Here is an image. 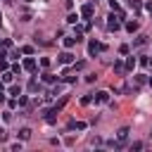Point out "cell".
I'll return each mask as SVG.
<instances>
[{"label": "cell", "instance_id": "cell-1", "mask_svg": "<svg viewBox=\"0 0 152 152\" xmlns=\"http://www.w3.org/2000/svg\"><path fill=\"white\" fill-rule=\"evenodd\" d=\"M107 28H109V31H119V28H121V17L112 12V14L107 17Z\"/></svg>", "mask_w": 152, "mask_h": 152}, {"label": "cell", "instance_id": "cell-2", "mask_svg": "<svg viewBox=\"0 0 152 152\" xmlns=\"http://www.w3.org/2000/svg\"><path fill=\"white\" fill-rule=\"evenodd\" d=\"M102 50H104V45H102V43H97V40H90V43H88V55H90V57L100 55Z\"/></svg>", "mask_w": 152, "mask_h": 152}, {"label": "cell", "instance_id": "cell-3", "mask_svg": "<svg viewBox=\"0 0 152 152\" xmlns=\"http://www.w3.org/2000/svg\"><path fill=\"white\" fill-rule=\"evenodd\" d=\"M93 100H95L97 104H104V102H109V93H107V90H97V93L93 95Z\"/></svg>", "mask_w": 152, "mask_h": 152}, {"label": "cell", "instance_id": "cell-4", "mask_svg": "<svg viewBox=\"0 0 152 152\" xmlns=\"http://www.w3.org/2000/svg\"><path fill=\"white\" fill-rule=\"evenodd\" d=\"M57 62H59V64H71V62H74V55H71L69 50H64V52H59Z\"/></svg>", "mask_w": 152, "mask_h": 152}, {"label": "cell", "instance_id": "cell-5", "mask_svg": "<svg viewBox=\"0 0 152 152\" xmlns=\"http://www.w3.org/2000/svg\"><path fill=\"white\" fill-rule=\"evenodd\" d=\"M128 133H131V131H128V126H124V128H119V131H116V140L126 145V140H128Z\"/></svg>", "mask_w": 152, "mask_h": 152}, {"label": "cell", "instance_id": "cell-6", "mask_svg": "<svg viewBox=\"0 0 152 152\" xmlns=\"http://www.w3.org/2000/svg\"><path fill=\"white\" fill-rule=\"evenodd\" d=\"M93 12H95V10H93V5H90V2H86V5L81 7V17H86V19H90V17H93Z\"/></svg>", "mask_w": 152, "mask_h": 152}, {"label": "cell", "instance_id": "cell-7", "mask_svg": "<svg viewBox=\"0 0 152 152\" xmlns=\"http://www.w3.org/2000/svg\"><path fill=\"white\" fill-rule=\"evenodd\" d=\"M21 66H24V69H26V71H36V59H33V57H26V59H24V64H21Z\"/></svg>", "mask_w": 152, "mask_h": 152}, {"label": "cell", "instance_id": "cell-8", "mask_svg": "<svg viewBox=\"0 0 152 152\" xmlns=\"http://www.w3.org/2000/svg\"><path fill=\"white\" fill-rule=\"evenodd\" d=\"M69 131H83L86 128V124L83 121H69V126H66Z\"/></svg>", "mask_w": 152, "mask_h": 152}, {"label": "cell", "instance_id": "cell-9", "mask_svg": "<svg viewBox=\"0 0 152 152\" xmlns=\"http://www.w3.org/2000/svg\"><path fill=\"white\" fill-rule=\"evenodd\" d=\"M145 43H147V36H145V33H140V36L133 40V48H142Z\"/></svg>", "mask_w": 152, "mask_h": 152}, {"label": "cell", "instance_id": "cell-10", "mask_svg": "<svg viewBox=\"0 0 152 152\" xmlns=\"http://www.w3.org/2000/svg\"><path fill=\"white\" fill-rule=\"evenodd\" d=\"M76 43H78V40H76V36H66V38H64V48H66V50H71Z\"/></svg>", "mask_w": 152, "mask_h": 152}, {"label": "cell", "instance_id": "cell-11", "mask_svg": "<svg viewBox=\"0 0 152 152\" xmlns=\"http://www.w3.org/2000/svg\"><path fill=\"white\" fill-rule=\"evenodd\" d=\"M114 74L124 76V74H126V64H124V62H114Z\"/></svg>", "mask_w": 152, "mask_h": 152}, {"label": "cell", "instance_id": "cell-12", "mask_svg": "<svg viewBox=\"0 0 152 152\" xmlns=\"http://www.w3.org/2000/svg\"><path fill=\"white\" fill-rule=\"evenodd\" d=\"M38 90H40V83H38L36 78H31V81H28V93H33V95H36Z\"/></svg>", "mask_w": 152, "mask_h": 152}, {"label": "cell", "instance_id": "cell-13", "mask_svg": "<svg viewBox=\"0 0 152 152\" xmlns=\"http://www.w3.org/2000/svg\"><path fill=\"white\" fill-rule=\"evenodd\" d=\"M7 95H12V97H19V95H21V88L14 83V86H10V88H7Z\"/></svg>", "mask_w": 152, "mask_h": 152}, {"label": "cell", "instance_id": "cell-14", "mask_svg": "<svg viewBox=\"0 0 152 152\" xmlns=\"http://www.w3.org/2000/svg\"><path fill=\"white\" fill-rule=\"evenodd\" d=\"M126 31H128V33H135V31H138V21H135V19H133V21H126Z\"/></svg>", "mask_w": 152, "mask_h": 152}, {"label": "cell", "instance_id": "cell-15", "mask_svg": "<svg viewBox=\"0 0 152 152\" xmlns=\"http://www.w3.org/2000/svg\"><path fill=\"white\" fill-rule=\"evenodd\" d=\"M43 81H45V83H52V86H55V83H57V76H52V74H48V71H45V74H43Z\"/></svg>", "mask_w": 152, "mask_h": 152}, {"label": "cell", "instance_id": "cell-16", "mask_svg": "<svg viewBox=\"0 0 152 152\" xmlns=\"http://www.w3.org/2000/svg\"><path fill=\"white\" fill-rule=\"evenodd\" d=\"M31 138V128H21L19 131V140H28Z\"/></svg>", "mask_w": 152, "mask_h": 152}, {"label": "cell", "instance_id": "cell-17", "mask_svg": "<svg viewBox=\"0 0 152 152\" xmlns=\"http://www.w3.org/2000/svg\"><path fill=\"white\" fill-rule=\"evenodd\" d=\"M128 7H131V10H135V12H138V10H140V7H142V0H128Z\"/></svg>", "mask_w": 152, "mask_h": 152}, {"label": "cell", "instance_id": "cell-18", "mask_svg": "<svg viewBox=\"0 0 152 152\" xmlns=\"http://www.w3.org/2000/svg\"><path fill=\"white\" fill-rule=\"evenodd\" d=\"M109 7H112V12H116V14H124V12H121V7H119V2H116V0H109Z\"/></svg>", "mask_w": 152, "mask_h": 152}, {"label": "cell", "instance_id": "cell-19", "mask_svg": "<svg viewBox=\"0 0 152 152\" xmlns=\"http://www.w3.org/2000/svg\"><path fill=\"white\" fill-rule=\"evenodd\" d=\"M133 66H135V57H128L126 59V71H133Z\"/></svg>", "mask_w": 152, "mask_h": 152}, {"label": "cell", "instance_id": "cell-20", "mask_svg": "<svg viewBox=\"0 0 152 152\" xmlns=\"http://www.w3.org/2000/svg\"><path fill=\"white\" fill-rule=\"evenodd\" d=\"M0 45H2V48H5V50H12V40H10V38H5V40H2V43H0Z\"/></svg>", "mask_w": 152, "mask_h": 152}, {"label": "cell", "instance_id": "cell-21", "mask_svg": "<svg viewBox=\"0 0 152 152\" xmlns=\"http://www.w3.org/2000/svg\"><path fill=\"white\" fill-rule=\"evenodd\" d=\"M21 55H33V48H31V45H24V48H21Z\"/></svg>", "mask_w": 152, "mask_h": 152}, {"label": "cell", "instance_id": "cell-22", "mask_svg": "<svg viewBox=\"0 0 152 152\" xmlns=\"http://www.w3.org/2000/svg\"><path fill=\"white\" fill-rule=\"evenodd\" d=\"M145 81H147V76H145V74H138V76H135V83H138V86H140V83H145Z\"/></svg>", "mask_w": 152, "mask_h": 152}, {"label": "cell", "instance_id": "cell-23", "mask_svg": "<svg viewBox=\"0 0 152 152\" xmlns=\"http://www.w3.org/2000/svg\"><path fill=\"white\" fill-rule=\"evenodd\" d=\"M10 150H12V152H21V142H12Z\"/></svg>", "mask_w": 152, "mask_h": 152}, {"label": "cell", "instance_id": "cell-24", "mask_svg": "<svg viewBox=\"0 0 152 152\" xmlns=\"http://www.w3.org/2000/svg\"><path fill=\"white\" fill-rule=\"evenodd\" d=\"M21 21H31V12L24 10V12H21Z\"/></svg>", "mask_w": 152, "mask_h": 152}, {"label": "cell", "instance_id": "cell-25", "mask_svg": "<svg viewBox=\"0 0 152 152\" xmlns=\"http://www.w3.org/2000/svg\"><path fill=\"white\" fill-rule=\"evenodd\" d=\"M66 21H69V24H76V21H78V14H69Z\"/></svg>", "mask_w": 152, "mask_h": 152}, {"label": "cell", "instance_id": "cell-26", "mask_svg": "<svg viewBox=\"0 0 152 152\" xmlns=\"http://www.w3.org/2000/svg\"><path fill=\"white\" fill-rule=\"evenodd\" d=\"M62 76H64L66 83H74V81H76V76H71V74H62Z\"/></svg>", "mask_w": 152, "mask_h": 152}, {"label": "cell", "instance_id": "cell-27", "mask_svg": "<svg viewBox=\"0 0 152 152\" xmlns=\"http://www.w3.org/2000/svg\"><path fill=\"white\" fill-rule=\"evenodd\" d=\"M119 52H121V55H128V52H131V48H128V45H121V48H119Z\"/></svg>", "mask_w": 152, "mask_h": 152}, {"label": "cell", "instance_id": "cell-28", "mask_svg": "<svg viewBox=\"0 0 152 152\" xmlns=\"http://www.w3.org/2000/svg\"><path fill=\"white\" fill-rule=\"evenodd\" d=\"M140 64H142V66H150V57L142 55V57H140Z\"/></svg>", "mask_w": 152, "mask_h": 152}, {"label": "cell", "instance_id": "cell-29", "mask_svg": "<svg viewBox=\"0 0 152 152\" xmlns=\"http://www.w3.org/2000/svg\"><path fill=\"white\" fill-rule=\"evenodd\" d=\"M40 66H43V69H48V66H50V59H48V57H43V59H40Z\"/></svg>", "mask_w": 152, "mask_h": 152}, {"label": "cell", "instance_id": "cell-30", "mask_svg": "<svg viewBox=\"0 0 152 152\" xmlns=\"http://www.w3.org/2000/svg\"><path fill=\"white\" fill-rule=\"evenodd\" d=\"M5 140H7V131H5V128H0V142H5Z\"/></svg>", "mask_w": 152, "mask_h": 152}, {"label": "cell", "instance_id": "cell-31", "mask_svg": "<svg viewBox=\"0 0 152 152\" xmlns=\"http://www.w3.org/2000/svg\"><path fill=\"white\" fill-rule=\"evenodd\" d=\"M145 10H147V12H152V0H147V2H145Z\"/></svg>", "mask_w": 152, "mask_h": 152}, {"label": "cell", "instance_id": "cell-32", "mask_svg": "<svg viewBox=\"0 0 152 152\" xmlns=\"http://www.w3.org/2000/svg\"><path fill=\"white\" fill-rule=\"evenodd\" d=\"M0 93H7V90H5V81H2V78H0Z\"/></svg>", "mask_w": 152, "mask_h": 152}, {"label": "cell", "instance_id": "cell-33", "mask_svg": "<svg viewBox=\"0 0 152 152\" xmlns=\"http://www.w3.org/2000/svg\"><path fill=\"white\" fill-rule=\"evenodd\" d=\"M0 102H7V97H5V93H0Z\"/></svg>", "mask_w": 152, "mask_h": 152}, {"label": "cell", "instance_id": "cell-34", "mask_svg": "<svg viewBox=\"0 0 152 152\" xmlns=\"http://www.w3.org/2000/svg\"><path fill=\"white\" fill-rule=\"evenodd\" d=\"M147 81H150V86H152V78H147Z\"/></svg>", "mask_w": 152, "mask_h": 152}, {"label": "cell", "instance_id": "cell-35", "mask_svg": "<svg viewBox=\"0 0 152 152\" xmlns=\"http://www.w3.org/2000/svg\"><path fill=\"white\" fill-rule=\"evenodd\" d=\"M24 2H33V0H24Z\"/></svg>", "mask_w": 152, "mask_h": 152}]
</instances>
